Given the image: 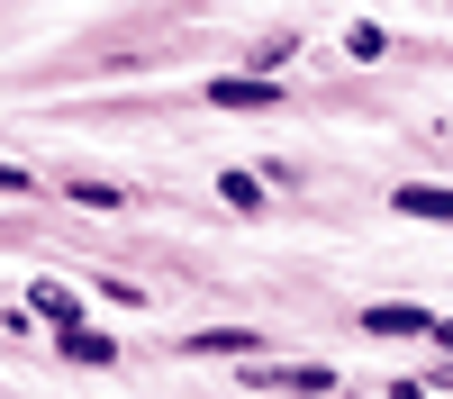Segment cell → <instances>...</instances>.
I'll return each mask as SVG.
<instances>
[{
    "instance_id": "8",
    "label": "cell",
    "mask_w": 453,
    "mask_h": 399,
    "mask_svg": "<svg viewBox=\"0 0 453 399\" xmlns=\"http://www.w3.org/2000/svg\"><path fill=\"white\" fill-rule=\"evenodd\" d=\"M435 336H444V345H453V318H444V326H435Z\"/></svg>"
},
{
    "instance_id": "4",
    "label": "cell",
    "mask_w": 453,
    "mask_h": 399,
    "mask_svg": "<svg viewBox=\"0 0 453 399\" xmlns=\"http://www.w3.org/2000/svg\"><path fill=\"white\" fill-rule=\"evenodd\" d=\"M399 218H435V227H444V218H453V191H426V181H408V191H399Z\"/></svg>"
},
{
    "instance_id": "3",
    "label": "cell",
    "mask_w": 453,
    "mask_h": 399,
    "mask_svg": "<svg viewBox=\"0 0 453 399\" xmlns=\"http://www.w3.org/2000/svg\"><path fill=\"white\" fill-rule=\"evenodd\" d=\"M254 390H335V372L326 363H290V372H245Z\"/></svg>"
},
{
    "instance_id": "1",
    "label": "cell",
    "mask_w": 453,
    "mask_h": 399,
    "mask_svg": "<svg viewBox=\"0 0 453 399\" xmlns=\"http://www.w3.org/2000/svg\"><path fill=\"white\" fill-rule=\"evenodd\" d=\"M363 326H372V336H426V309H408V300H381V309H363Z\"/></svg>"
},
{
    "instance_id": "2",
    "label": "cell",
    "mask_w": 453,
    "mask_h": 399,
    "mask_svg": "<svg viewBox=\"0 0 453 399\" xmlns=\"http://www.w3.org/2000/svg\"><path fill=\"white\" fill-rule=\"evenodd\" d=\"M209 100H218V109H273L281 91L263 82V73H254V82H245V73H226V82H209Z\"/></svg>"
},
{
    "instance_id": "6",
    "label": "cell",
    "mask_w": 453,
    "mask_h": 399,
    "mask_svg": "<svg viewBox=\"0 0 453 399\" xmlns=\"http://www.w3.org/2000/svg\"><path fill=\"white\" fill-rule=\"evenodd\" d=\"M218 191H226V200H236V209H263V181H254V173H226V181H218Z\"/></svg>"
},
{
    "instance_id": "5",
    "label": "cell",
    "mask_w": 453,
    "mask_h": 399,
    "mask_svg": "<svg viewBox=\"0 0 453 399\" xmlns=\"http://www.w3.org/2000/svg\"><path fill=\"white\" fill-rule=\"evenodd\" d=\"M64 354H73V363H91V372H100V363H119V345L91 336V326H64Z\"/></svg>"
},
{
    "instance_id": "7",
    "label": "cell",
    "mask_w": 453,
    "mask_h": 399,
    "mask_svg": "<svg viewBox=\"0 0 453 399\" xmlns=\"http://www.w3.org/2000/svg\"><path fill=\"white\" fill-rule=\"evenodd\" d=\"M254 336H245V326H209V336H200V354H245Z\"/></svg>"
}]
</instances>
